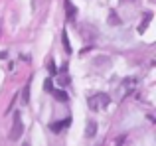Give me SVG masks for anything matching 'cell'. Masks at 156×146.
<instances>
[{
    "mask_svg": "<svg viewBox=\"0 0 156 146\" xmlns=\"http://www.w3.org/2000/svg\"><path fill=\"white\" fill-rule=\"evenodd\" d=\"M24 132V123H22V116L20 113L14 115V124H12V130H10V140H18Z\"/></svg>",
    "mask_w": 156,
    "mask_h": 146,
    "instance_id": "obj_2",
    "label": "cell"
},
{
    "mask_svg": "<svg viewBox=\"0 0 156 146\" xmlns=\"http://www.w3.org/2000/svg\"><path fill=\"white\" fill-rule=\"evenodd\" d=\"M109 22H111V24H119V18L115 16V12H111V16H109Z\"/></svg>",
    "mask_w": 156,
    "mask_h": 146,
    "instance_id": "obj_10",
    "label": "cell"
},
{
    "mask_svg": "<svg viewBox=\"0 0 156 146\" xmlns=\"http://www.w3.org/2000/svg\"><path fill=\"white\" fill-rule=\"evenodd\" d=\"M109 101H111V97L107 93H95V95H91L87 99V105H89L91 111H103L107 105H109Z\"/></svg>",
    "mask_w": 156,
    "mask_h": 146,
    "instance_id": "obj_1",
    "label": "cell"
},
{
    "mask_svg": "<svg viewBox=\"0 0 156 146\" xmlns=\"http://www.w3.org/2000/svg\"><path fill=\"white\" fill-rule=\"evenodd\" d=\"M65 12H67V20H73L77 14V8L71 4V0H65Z\"/></svg>",
    "mask_w": 156,
    "mask_h": 146,
    "instance_id": "obj_4",
    "label": "cell"
},
{
    "mask_svg": "<svg viewBox=\"0 0 156 146\" xmlns=\"http://www.w3.org/2000/svg\"><path fill=\"white\" fill-rule=\"evenodd\" d=\"M95 132H97V123H95V120L87 123V128H85V136H87V138H93V136H95Z\"/></svg>",
    "mask_w": 156,
    "mask_h": 146,
    "instance_id": "obj_6",
    "label": "cell"
},
{
    "mask_svg": "<svg viewBox=\"0 0 156 146\" xmlns=\"http://www.w3.org/2000/svg\"><path fill=\"white\" fill-rule=\"evenodd\" d=\"M150 20H152V14H150V12H146V14H144V20H142V22H140V26H138V34L146 32V28H148Z\"/></svg>",
    "mask_w": 156,
    "mask_h": 146,
    "instance_id": "obj_5",
    "label": "cell"
},
{
    "mask_svg": "<svg viewBox=\"0 0 156 146\" xmlns=\"http://www.w3.org/2000/svg\"><path fill=\"white\" fill-rule=\"evenodd\" d=\"M69 124H71V119H63V120H55V123H51V124H50V128H51V132L59 134V132L67 130Z\"/></svg>",
    "mask_w": 156,
    "mask_h": 146,
    "instance_id": "obj_3",
    "label": "cell"
},
{
    "mask_svg": "<svg viewBox=\"0 0 156 146\" xmlns=\"http://www.w3.org/2000/svg\"><path fill=\"white\" fill-rule=\"evenodd\" d=\"M28 91H30V83H28L26 89H24V103H28Z\"/></svg>",
    "mask_w": 156,
    "mask_h": 146,
    "instance_id": "obj_11",
    "label": "cell"
},
{
    "mask_svg": "<svg viewBox=\"0 0 156 146\" xmlns=\"http://www.w3.org/2000/svg\"><path fill=\"white\" fill-rule=\"evenodd\" d=\"M44 89H46L48 93H51V89H53V83H51V79H50V77H48V79H46V83H44Z\"/></svg>",
    "mask_w": 156,
    "mask_h": 146,
    "instance_id": "obj_9",
    "label": "cell"
},
{
    "mask_svg": "<svg viewBox=\"0 0 156 146\" xmlns=\"http://www.w3.org/2000/svg\"><path fill=\"white\" fill-rule=\"evenodd\" d=\"M63 46H65V51H67V54H71V46H69V40H67V32H63Z\"/></svg>",
    "mask_w": 156,
    "mask_h": 146,
    "instance_id": "obj_8",
    "label": "cell"
},
{
    "mask_svg": "<svg viewBox=\"0 0 156 146\" xmlns=\"http://www.w3.org/2000/svg\"><path fill=\"white\" fill-rule=\"evenodd\" d=\"M51 93L57 101H67V95H65V91H61V89H51Z\"/></svg>",
    "mask_w": 156,
    "mask_h": 146,
    "instance_id": "obj_7",
    "label": "cell"
}]
</instances>
